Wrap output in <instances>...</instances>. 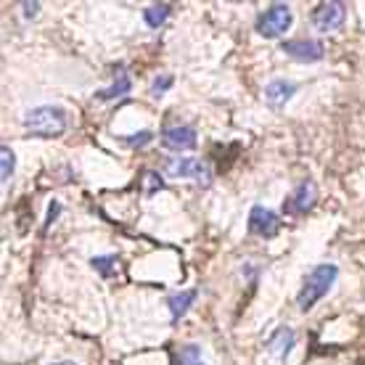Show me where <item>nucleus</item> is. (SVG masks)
Listing matches in <instances>:
<instances>
[{"label": "nucleus", "instance_id": "obj_1", "mask_svg": "<svg viewBox=\"0 0 365 365\" xmlns=\"http://www.w3.org/2000/svg\"><path fill=\"white\" fill-rule=\"evenodd\" d=\"M336 278H339L336 265H331V262L315 265L310 273L304 275V281H302V289H299V294H297V307H299L302 312H310L312 307L334 289Z\"/></svg>", "mask_w": 365, "mask_h": 365}, {"label": "nucleus", "instance_id": "obj_2", "mask_svg": "<svg viewBox=\"0 0 365 365\" xmlns=\"http://www.w3.org/2000/svg\"><path fill=\"white\" fill-rule=\"evenodd\" d=\"M66 128H69L66 111L61 106H51V103L29 109L24 117V130L32 138H58L64 135Z\"/></svg>", "mask_w": 365, "mask_h": 365}, {"label": "nucleus", "instance_id": "obj_3", "mask_svg": "<svg viewBox=\"0 0 365 365\" xmlns=\"http://www.w3.org/2000/svg\"><path fill=\"white\" fill-rule=\"evenodd\" d=\"M292 9L286 3H273L270 9H265L259 16H257V32L267 40H275V37H283L292 27Z\"/></svg>", "mask_w": 365, "mask_h": 365}, {"label": "nucleus", "instance_id": "obj_4", "mask_svg": "<svg viewBox=\"0 0 365 365\" xmlns=\"http://www.w3.org/2000/svg\"><path fill=\"white\" fill-rule=\"evenodd\" d=\"M165 175L167 178H188V180H201L204 185H210V167L199 162L196 156H170L165 162Z\"/></svg>", "mask_w": 365, "mask_h": 365}, {"label": "nucleus", "instance_id": "obj_5", "mask_svg": "<svg viewBox=\"0 0 365 365\" xmlns=\"http://www.w3.org/2000/svg\"><path fill=\"white\" fill-rule=\"evenodd\" d=\"M347 21V6L344 3H320L318 9L312 11V24L320 29V32H336V29L344 27Z\"/></svg>", "mask_w": 365, "mask_h": 365}, {"label": "nucleus", "instance_id": "obj_6", "mask_svg": "<svg viewBox=\"0 0 365 365\" xmlns=\"http://www.w3.org/2000/svg\"><path fill=\"white\" fill-rule=\"evenodd\" d=\"M278 230H281L278 212H273L270 207H262V204H255L252 212H249V233L262 238H273Z\"/></svg>", "mask_w": 365, "mask_h": 365}, {"label": "nucleus", "instance_id": "obj_7", "mask_svg": "<svg viewBox=\"0 0 365 365\" xmlns=\"http://www.w3.org/2000/svg\"><path fill=\"white\" fill-rule=\"evenodd\" d=\"M315 204H318V185L312 180H302L299 185L294 188L292 196H289L283 212H286V215H307Z\"/></svg>", "mask_w": 365, "mask_h": 365}, {"label": "nucleus", "instance_id": "obj_8", "mask_svg": "<svg viewBox=\"0 0 365 365\" xmlns=\"http://www.w3.org/2000/svg\"><path fill=\"white\" fill-rule=\"evenodd\" d=\"M162 146L170 151H188L196 146V130L191 125H170L162 130Z\"/></svg>", "mask_w": 365, "mask_h": 365}, {"label": "nucleus", "instance_id": "obj_9", "mask_svg": "<svg viewBox=\"0 0 365 365\" xmlns=\"http://www.w3.org/2000/svg\"><path fill=\"white\" fill-rule=\"evenodd\" d=\"M297 91H299V85L292 83V80H283V77L270 80V83L265 85V103L270 106V109L278 111L294 98V93Z\"/></svg>", "mask_w": 365, "mask_h": 365}, {"label": "nucleus", "instance_id": "obj_10", "mask_svg": "<svg viewBox=\"0 0 365 365\" xmlns=\"http://www.w3.org/2000/svg\"><path fill=\"white\" fill-rule=\"evenodd\" d=\"M283 51L297 61H304V64L323 58V43H318V40H289V43H283Z\"/></svg>", "mask_w": 365, "mask_h": 365}, {"label": "nucleus", "instance_id": "obj_11", "mask_svg": "<svg viewBox=\"0 0 365 365\" xmlns=\"http://www.w3.org/2000/svg\"><path fill=\"white\" fill-rule=\"evenodd\" d=\"M294 344H297V334H294L289 326H281L273 336L267 339V352H270L275 360H286V357L292 355Z\"/></svg>", "mask_w": 365, "mask_h": 365}, {"label": "nucleus", "instance_id": "obj_12", "mask_svg": "<svg viewBox=\"0 0 365 365\" xmlns=\"http://www.w3.org/2000/svg\"><path fill=\"white\" fill-rule=\"evenodd\" d=\"M196 302V289H188V292H180L175 294V297H170L167 299V307H170V315H173V323H178V320L185 315V312L191 310V304Z\"/></svg>", "mask_w": 365, "mask_h": 365}, {"label": "nucleus", "instance_id": "obj_13", "mask_svg": "<svg viewBox=\"0 0 365 365\" xmlns=\"http://www.w3.org/2000/svg\"><path fill=\"white\" fill-rule=\"evenodd\" d=\"M170 14H173V6H170V3H154V6H148V9L143 11V19H146L148 27L156 29L170 19Z\"/></svg>", "mask_w": 365, "mask_h": 365}, {"label": "nucleus", "instance_id": "obj_14", "mask_svg": "<svg viewBox=\"0 0 365 365\" xmlns=\"http://www.w3.org/2000/svg\"><path fill=\"white\" fill-rule=\"evenodd\" d=\"M130 88H133V83H130V74L119 72L117 80H114V85L111 88H106V91L98 93L101 101H114V98H122V96H128Z\"/></svg>", "mask_w": 365, "mask_h": 365}, {"label": "nucleus", "instance_id": "obj_15", "mask_svg": "<svg viewBox=\"0 0 365 365\" xmlns=\"http://www.w3.org/2000/svg\"><path fill=\"white\" fill-rule=\"evenodd\" d=\"M165 191V178L159 173H151V170H146V173L140 175V193L143 196H154V193Z\"/></svg>", "mask_w": 365, "mask_h": 365}, {"label": "nucleus", "instance_id": "obj_16", "mask_svg": "<svg viewBox=\"0 0 365 365\" xmlns=\"http://www.w3.org/2000/svg\"><path fill=\"white\" fill-rule=\"evenodd\" d=\"M0 178H3V185L14 178V167H16V156H14V151H11L9 146H3L0 148Z\"/></svg>", "mask_w": 365, "mask_h": 365}, {"label": "nucleus", "instance_id": "obj_17", "mask_svg": "<svg viewBox=\"0 0 365 365\" xmlns=\"http://www.w3.org/2000/svg\"><path fill=\"white\" fill-rule=\"evenodd\" d=\"M117 257H111V255H106V257H93L91 259V265L96 267V270H98L101 275H103V278H109L111 273H114V270H117Z\"/></svg>", "mask_w": 365, "mask_h": 365}, {"label": "nucleus", "instance_id": "obj_18", "mask_svg": "<svg viewBox=\"0 0 365 365\" xmlns=\"http://www.w3.org/2000/svg\"><path fill=\"white\" fill-rule=\"evenodd\" d=\"M180 363L182 365H204L199 344H185V347L180 349Z\"/></svg>", "mask_w": 365, "mask_h": 365}, {"label": "nucleus", "instance_id": "obj_19", "mask_svg": "<svg viewBox=\"0 0 365 365\" xmlns=\"http://www.w3.org/2000/svg\"><path fill=\"white\" fill-rule=\"evenodd\" d=\"M154 140V133L151 130H140V133H135L133 138H125V143H128L130 148H140V146H148Z\"/></svg>", "mask_w": 365, "mask_h": 365}, {"label": "nucleus", "instance_id": "obj_20", "mask_svg": "<svg viewBox=\"0 0 365 365\" xmlns=\"http://www.w3.org/2000/svg\"><path fill=\"white\" fill-rule=\"evenodd\" d=\"M173 74H162V77H156L154 80V85H151V93H154V96H165L167 91H170V88H173Z\"/></svg>", "mask_w": 365, "mask_h": 365}, {"label": "nucleus", "instance_id": "obj_21", "mask_svg": "<svg viewBox=\"0 0 365 365\" xmlns=\"http://www.w3.org/2000/svg\"><path fill=\"white\" fill-rule=\"evenodd\" d=\"M58 212H61V204L58 201H53L51 207H48V217H46V228H51L56 222V217H58Z\"/></svg>", "mask_w": 365, "mask_h": 365}, {"label": "nucleus", "instance_id": "obj_22", "mask_svg": "<svg viewBox=\"0 0 365 365\" xmlns=\"http://www.w3.org/2000/svg\"><path fill=\"white\" fill-rule=\"evenodd\" d=\"M21 9H24V16H37V11H40V3H24V6H21Z\"/></svg>", "mask_w": 365, "mask_h": 365}, {"label": "nucleus", "instance_id": "obj_23", "mask_svg": "<svg viewBox=\"0 0 365 365\" xmlns=\"http://www.w3.org/2000/svg\"><path fill=\"white\" fill-rule=\"evenodd\" d=\"M53 365H77V363H72V360H64V363H53Z\"/></svg>", "mask_w": 365, "mask_h": 365}]
</instances>
